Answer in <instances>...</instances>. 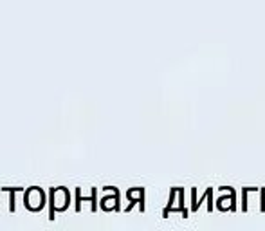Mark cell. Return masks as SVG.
<instances>
[{"mask_svg":"<svg viewBox=\"0 0 265 231\" xmlns=\"http://www.w3.org/2000/svg\"><path fill=\"white\" fill-rule=\"evenodd\" d=\"M49 197H51V202H49V219L54 221V211H62L67 208L69 204V199H71V195H69L67 188H51L49 192Z\"/></svg>","mask_w":265,"mask_h":231,"instance_id":"6da1fadb","label":"cell"},{"mask_svg":"<svg viewBox=\"0 0 265 231\" xmlns=\"http://www.w3.org/2000/svg\"><path fill=\"white\" fill-rule=\"evenodd\" d=\"M24 204H26L27 210H31V211L42 210L43 204H45V193H43V190L37 188V186L29 188L26 193H24Z\"/></svg>","mask_w":265,"mask_h":231,"instance_id":"7a4b0ae2","label":"cell"},{"mask_svg":"<svg viewBox=\"0 0 265 231\" xmlns=\"http://www.w3.org/2000/svg\"><path fill=\"white\" fill-rule=\"evenodd\" d=\"M126 197L130 199V206L126 208V211H130L134 208V204H139L141 211H145V190L143 188H132L128 190Z\"/></svg>","mask_w":265,"mask_h":231,"instance_id":"3957f363","label":"cell"},{"mask_svg":"<svg viewBox=\"0 0 265 231\" xmlns=\"http://www.w3.org/2000/svg\"><path fill=\"white\" fill-rule=\"evenodd\" d=\"M83 200H90L92 202V211L98 210V204H96V188L92 190V197H81V190L76 188V211H81V202Z\"/></svg>","mask_w":265,"mask_h":231,"instance_id":"277c9868","label":"cell"},{"mask_svg":"<svg viewBox=\"0 0 265 231\" xmlns=\"http://www.w3.org/2000/svg\"><path fill=\"white\" fill-rule=\"evenodd\" d=\"M5 192H11V199H9V210L15 211V193L22 192V188H4Z\"/></svg>","mask_w":265,"mask_h":231,"instance_id":"5b68a950","label":"cell"},{"mask_svg":"<svg viewBox=\"0 0 265 231\" xmlns=\"http://www.w3.org/2000/svg\"><path fill=\"white\" fill-rule=\"evenodd\" d=\"M175 192H177V188H173L172 195H170V202H168L166 208H164V211H162V217H168V213L173 210V199H175Z\"/></svg>","mask_w":265,"mask_h":231,"instance_id":"8992f818","label":"cell"},{"mask_svg":"<svg viewBox=\"0 0 265 231\" xmlns=\"http://www.w3.org/2000/svg\"><path fill=\"white\" fill-rule=\"evenodd\" d=\"M206 193H208V199H209V206H208V210L211 211L213 210V202H211V188L206 190Z\"/></svg>","mask_w":265,"mask_h":231,"instance_id":"52a82bcc","label":"cell"},{"mask_svg":"<svg viewBox=\"0 0 265 231\" xmlns=\"http://www.w3.org/2000/svg\"><path fill=\"white\" fill-rule=\"evenodd\" d=\"M260 210L265 211V188H262V206H260Z\"/></svg>","mask_w":265,"mask_h":231,"instance_id":"ba28073f","label":"cell"}]
</instances>
